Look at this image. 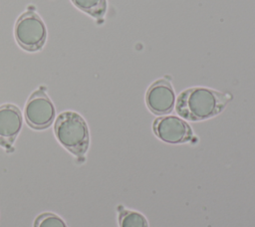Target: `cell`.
<instances>
[{
  "mask_svg": "<svg viewBox=\"0 0 255 227\" xmlns=\"http://www.w3.org/2000/svg\"><path fill=\"white\" fill-rule=\"evenodd\" d=\"M73 4L96 19L103 18L107 12V0H71Z\"/></svg>",
  "mask_w": 255,
  "mask_h": 227,
  "instance_id": "ba28073f",
  "label": "cell"
},
{
  "mask_svg": "<svg viewBox=\"0 0 255 227\" xmlns=\"http://www.w3.org/2000/svg\"><path fill=\"white\" fill-rule=\"evenodd\" d=\"M34 227H67V225L58 215L45 212L36 217L34 221Z\"/></svg>",
  "mask_w": 255,
  "mask_h": 227,
  "instance_id": "30bf717a",
  "label": "cell"
},
{
  "mask_svg": "<svg viewBox=\"0 0 255 227\" xmlns=\"http://www.w3.org/2000/svg\"><path fill=\"white\" fill-rule=\"evenodd\" d=\"M14 35L19 46L28 51L41 50L47 38V30L43 20L32 10L20 15L15 27Z\"/></svg>",
  "mask_w": 255,
  "mask_h": 227,
  "instance_id": "3957f363",
  "label": "cell"
},
{
  "mask_svg": "<svg viewBox=\"0 0 255 227\" xmlns=\"http://www.w3.org/2000/svg\"><path fill=\"white\" fill-rule=\"evenodd\" d=\"M152 128L158 138L168 143L187 142L193 136L188 123L174 115L156 118L153 121Z\"/></svg>",
  "mask_w": 255,
  "mask_h": 227,
  "instance_id": "5b68a950",
  "label": "cell"
},
{
  "mask_svg": "<svg viewBox=\"0 0 255 227\" xmlns=\"http://www.w3.org/2000/svg\"><path fill=\"white\" fill-rule=\"evenodd\" d=\"M174 91L171 84L160 79L155 81L148 88L145 95V103L149 111L158 115L169 114L174 107Z\"/></svg>",
  "mask_w": 255,
  "mask_h": 227,
  "instance_id": "8992f818",
  "label": "cell"
},
{
  "mask_svg": "<svg viewBox=\"0 0 255 227\" xmlns=\"http://www.w3.org/2000/svg\"><path fill=\"white\" fill-rule=\"evenodd\" d=\"M22 113L18 107L5 104L0 106V145L12 147L22 127Z\"/></svg>",
  "mask_w": 255,
  "mask_h": 227,
  "instance_id": "52a82bcc",
  "label": "cell"
},
{
  "mask_svg": "<svg viewBox=\"0 0 255 227\" xmlns=\"http://www.w3.org/2000/svg\"><path fill=\"white\" fill-rule=\"evenodd\" d=\"M24 114L27 124L40 130L49 127L53 123L56 111L52 101L41 88L29 97Z\"/></svg>",
  "mask_w": 255,
  "mask_h": 227,
  "instance_id": "277c9868",
  "label": "cell"
},
{
  "mask_svg": "<svg viewBox=\"0 0 255 227\" xmlns=\"http://www.w3.org/2000/svg\"><path fill=\"white\" fill-rule=\"evenodd\" d=\"M119 224L120 227H148L146 218L142 214L131 210L120 211Z\"/></svg>",
  "mask_w": 255,
  "mask_h": 227,
  "instance_id": "9c48e42d",
  "label": "cell"
},
{
  "mask_svg": "<svg viewBox=\"0 0 255 227\" xmlns=\"http://www.w3.org/2000/svg\"><path fill=\"white\" fill-rule=\"evenodd\" d=\"M54 132L58 141L71 153L81 157L90 144V133L85 119L75 112L60 114L54 124Z\"/></svg>",
  "mask_w": 255,
  "mask_h": 227,
  "instance_id": "7a4b0ae2",
  "label": "cell"
},
{
  "mask_svg": "<svg viewBox=\"0 0 255 227\" xmlns=\"http://www.w3.org/2000/svg\"><path fill=\"white\" fill-rule=\"evenodd\" d=\"M231 96L207 88L195 87L183 91L177 98L176 113L183 118L198 121L220 114Z\"/></svg>",
  "mask_w": 255,
  "mask_h": 227,
  "instance_id": "6da1fadb",
  "label": "cell"
}]
</instances>
